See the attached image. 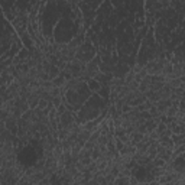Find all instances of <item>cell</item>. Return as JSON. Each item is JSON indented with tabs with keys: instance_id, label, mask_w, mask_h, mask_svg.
I'll return each instance as SVG.
<instances>
[{
	"instance_id": "obj_5",
	"label": "cell",
	"mask_w": 185,
	"mask_h": 185,
	"mask_svg": "<svg viewBox=\"0 0 185 185\" xmlns=\"http://www.w3.org/2000/svg\"><path fill=\"white\" fill-rule=\"evenodd\" d=\"M101 156V152H100V149H98V146L96 145V146L92 147V151H91V159L92 161H97L98 158Z\"/></svg>"
},
{
	"instance_id": "obj_9",
	"label": "cell",
	"mask_w": 185,
	"mask_h": 185,
	"mask_svg": "<svg viewBox=\"0 0 185 185\" xmlns=\"http://www.w3.org/2000/svg\"><path fill=\"white\" fill-rule=\"evenodd\" d=\"M0 185H2V184H0Z\"/></svg>"
},
{
	"instance_id": "obj_8",
	"label": "cell",
	"mask_w": 185,
	"mask_h": 185,
	"mask_svg": "<svg viewBox=\"0 0 185 185\" xmlns=\"http://www.w3.org/2000/svg\"><path fill=\"white\" fill-rule=\"evenodd\" d=\"M65 111H67V107L64 106V104H61V106L56 107V116H62Z\"/></svg>"
},
{
	"instance_id": "obj_1",
	"label": "cell",
	"mask_w": 185,
	"mask_h": 185,
	"mask_svg": "<svg viewBox=\"0 0 185 185\" xmlns=\"http://www.w3.org/2000/svg\"><path fill=\"white\" fill-rule=\"evenodd\" d=\"M85 84H87L88 90H90L92 94H94V92H98L100 90H101V87H103V85H101V84H100L97 80H94V78H90V80H88Z\"/></svg>"
},
{
	"instance_id": "obj_7",
	"label": "cell",
	"mask_w": 185,
	"mask_h": 185,
	"mask_svg": "<svg viewBox=\"0 0 185 185\" xmlns=\"http://www.w3.org/2000/svg\"><path fill=\"white\" fill-rule=\"evenodd\" d=\"M48 103H49V101H46V100H42V98H41V100H39V104H38V107H36V109H39V110H45L46 107H48Z\"/></svg>"
},
{
	"instance_id": "obj_6",
	"label": "cell",
	"mask_w": 185,
	"mask_h": 185,
	"mask_svg": "<svg viewBox=\"0 0 185 185\" xmlns=\"http://www.w3.org/2000/svg\"><path fill=\"white\" fill-rule=\"evenodd\" d=\"M114 146H116L117 153H120V152H122V149L125 147V143H123V142H120L119 139H116V137H114Z\"/></svg>"
},
{
	"instance_id": "obj_3",
	"label": "cell",
	"mask_w": 185,
	"mask_h": 185,
	"mask_svg": "<svg viewBox=\"0 0 185 185\" xmlns=\"http://www.w3.org/2000/svg\"><path fill=\"white\" fill-rule=\"evenodd\" d=\"M171 140L174 142V146H181V145H185V135H171Z\"/></svg>"
},
{
	"instance_id": "obj_4",
	"label": "cell",
	"mask_w": 185,
	"mask_h": 185,
	"mask_svg": "<svg viewBox=\"0 0 185 185\" xmlns=\"http://www.w3.org/2000/svg\"><path fill=\"white\" fill-rule=\"evenodd\" d=\"M64 84H65V78H64V75H62V74L60 72V75L55 77L54 80H52V85H54V87L61 88L62 85H64Z\"/></svg>"
},
{
	"instance_id": "obj_2",
	"label": "cell",
	"mask_w": 185,
	"mask_h": 185,
	"mask_svg": "<svg viewBox=\"0 0 185 185\" xmlns=\"http://www.w3.org/2000/svg\"><path fill=\"white\" fill-rule=\"evenodd\" d=\"M130 145L132 146H136L137 143H139V142H142L143 140V137H145V135H142V133H139V132H133V133H132L130 136Z\"/></svg>"
}]
</instances>
